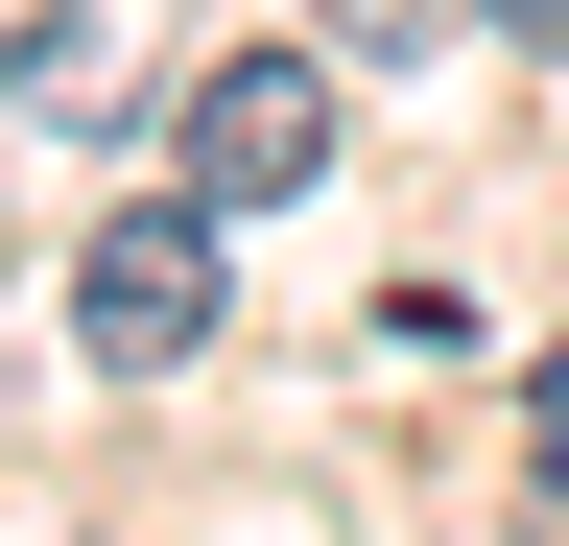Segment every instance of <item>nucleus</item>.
<instances>
[{"instance_id": "f03ea898", "label": "nucleus", "mask_w": 569, "mask_h": 546, "mask_svg": "<svg viewBox=\"0 0 569 546\" xmlns=\"http://www.w3.org/2000/svg\"><path fill=\"white\" fill-rule=\"evenodd\" d=\"M190 190H213V215L332 190V72H309V48H213V72H190Z\"/></svg>"}, {"instance_id": "20e7f679", "label": "nucleus", "mask_w": 569, "mask_h": 546, "mask_svg": "<svg viewBox=\"0 0 569 546\" xmlns=\"http://www.w3.org/2000/svg\"><path fill=\"white\" fill-rule=\"evenodd\" d=\"M427 24H451V0H332V48H427Z\"/></svg>"}, {"instance_id": "7ed1b4c3", "label": "nucleus", "mask_w": 569, "mask_h": 546, "mask_svg": "<svg viewBox=\"0 0 569 546\" xmlns=\"http://www.w3.org/2000/svg\"><path fill=\"white\" fill-rule=\"evenodd\" d=\"M522 475H546V499H569V357L522 380Z\"/></svg>"}, {"instance_id": "423d86ee", "label": "nucleus", "mask_w": 569, "mask_h": 546, "mask_svg": "<svg viewBox=\"0 0 569 546\" xmlns=\"http://www.w3.org/2000/svg\"><path fill=\"white\" fill-rule=\"evenodd\" d=\"M498 24H522V48H569V0H498Z\"/></svg>"}, {"instance_id": "f257e3e1", "label": "nucleus", "mask_w": 569, "mask_h": 546, "mask_svg": "<svg viewBox=\"0 0 569 546\" xmlns=\"http://www.w3.org/2000/svg\"><path fill=\"white\" fill-rule=\"evenodd\" d=\"M71 332H96V380L213 357V190H167V215H96V238H71Z\"/></svg>"}, {"instance_id": "39448f33", "label": "nucleus", "mask_w": 569, "mask_h": 546, "mask_svg": "<svg viewBox=\"0 0 569 546\" xmlns=\"http://www.w3.org/2000/svg\"><path fill=\"white\" fill-rule=\"evenodd\" d=\"M48 24H96V0H0V72H24V48H48Z\"/></svg>"}]
</instances>
